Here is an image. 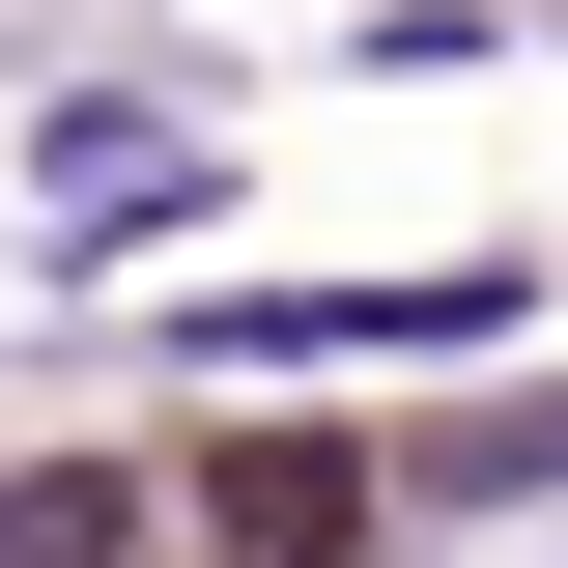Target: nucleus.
<instances>
[{
  "instance_id": "7ed1b4c3",
  "label": "nucleus",
  "mask_w": 568,
  "mask_h": 568,
  "mask_svg": "<svg viewBox=\"0 0 568 568\" xmlns=\"http://www.w3.org/2000/svg\"><path fill=\"white\" fill-rule=\"evenodd\" d=\"M342 511H369L342 455H227V540H256V568H342Z\"/></svg>"
},
{
  "instance_id": "20e7f679",
  "label": "nucleus",
  "mask_w": 568,
  "mask_h": 568,
  "mask_svg": "<svg viewBox=\"0 0 568 568\" xmlns=\"http://www.w3.org/2000/svg\"><path fill=\"white\" fill-rule=\"evenodd\" d=\"M114 540H142V511L85 484V455H29V484H0V568H114Z\"/></svg>"
},
{
  "instance_id": "f03ea898",
  "label": "nucleus",
  "mask_w": 568,
  "mask_h": 568,
  "mask_svg": "<svg viewBox=\"0 0 568 568\" xmlns=\"http://www.w3.org/2000/svg\"><path fill=\"white\" fill-rule=\"evenodd\" d=\"M29 171H58V256H171V227L227 200L171 114H85V85H58V142H29Z\"/></svg>"
},
{
  "instance_id": "f257e3e1",
  "label": "nucleus",
  "mask_w": 568,
  "mask_h": 568,
  "mask_svg": "<svg viewBox=\"0 0 568 568\" xmlns=\"http://www.w3.org/2000/svg\"><path fill=\"white\" fill-rule=\"evenodd\" d=\"M455 342H511L484 256H426V284H227V313H171V369H455Z\"/></svg>"
}]
</instances>
